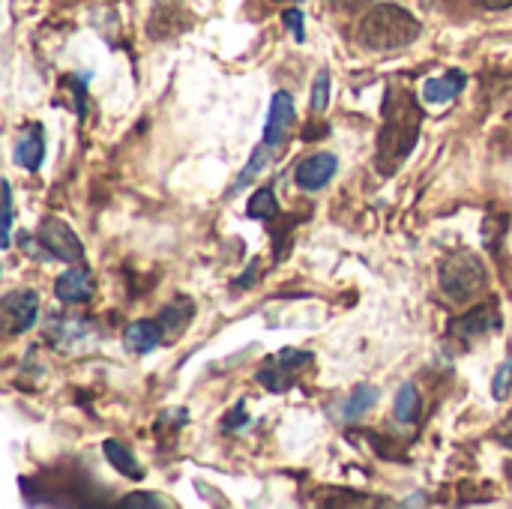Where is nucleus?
<instances>
[{"mask_svg":"<svg viewBox=\"0 0 512 509\" xmlns=\"http://www.w3.org/2000/svg\"><path fill=\"white\" fill-rule=\"evenodd\" d=\"M381 111H384V123H381V135H378L375 165L384 177H390L405 165V159L417 147L420 126H423V108L411 90L390 87Z\"/></svg>","mask_w":512,"mask_h":509,"instance_id":"nucleus-1","label":"nucleus"},{"mask_svg":"<svg viewBox=\"0 0 512 509\" xmlns=\"http://www.w3.org/2000/svg\"><path fill=\"white\" fill-rule=\"evenodd\" d=\"M420 30V21L408 9L396 3H378L363 15L357 39L369 51H399L411 45L420 36Z\"/></svg>","mask_w":512,"mask_h":509,"instance_id":"nucleus-2","label":"nucleus"},{"mask_svg":"<svg viewBox=\"0 0 512 509\" xmlns=\"http://www.w3.org/2000/svg\"><path fill=\"white\" fill-rule=\"evenodd\" d=\"M438 282L450 303H471L486 288V267L474 252H450L441 261Z\"/></svg>","mask_w":512,"mask_h":509,"instance_id":"nucleus-3","label":"nucleus"},{"mask_svg":"<svg viewBox=\"0 0 512 509\" xmlns=\"http://www.w3.org/2000/svg\"><path fill=\"white\" fill-rule=\"evenodd\" d=\"M312 363L309 351H297V348H285L273 357H267V363L258 369V381L270 390V393H285L294 384V375Z\"/></svg>","mask_w":512,"mask_h":509,"instance_id":"nucleus-4","label":"nucleus"},{"mask_svg":"<svg viewBox=\"0 0 512 509\" xmlns=\"http://www.w3.org/2000/svg\"><path fill=\"white\" fill-rule=\"evenodd\" d=\"M36 234H39V243H42L54 258L66 261L69 267H72V264H84V246H81V240L75 237V231H72L63 219H57V216L42 219V225H39Z\"/></svg>","mask_w":512,"mask_h":509,"instance_id":"nucleus-5","label":"nucleus"},{"mask_svg":"<svg viewBox=\"0 0 512 509\" xmlns=\"http://www.w3.org/2000/svg\"><path fill=\"white\" fill-rule=\"evenodd\" d=\"M39 315V297L27 288H18L3 297V327L9 336L27 333L36 324Z\"/></svg>","mask_w":512,"mask_h":509,"instance_id":"nucleus-6","label":"nucleus"},{"mask_svg":"<svg viewBox=\"0 0 512 509\" xmlns=\"http://www.w3.org/2000/svg\"><path fill=\"white\" fill-rule=\"evenodd\" d=\"M291 123H294V99L285 90H279L273 96V102H270V114H267V123H264V144L270 150L282 147L285 138H288Z\"/></svg>","mask_w":512,"mask_h":509,"instance_id":"nucleus-7","label":"nucleus"},{"mask_svg":"<svg viewBox=\"0 0 512 509\" xmlns=\"http://www.w3.org/2000/svg\"><path fill=\"white\" fill-rule=\"evenodd\" d=\"M336 168H339V159H336L333 153H318V156H309V159H303V162L297 165L294 180H297L300 189L318 192V189H324V186L333 180Z\"/></svg>","mask_w":512,"mask_h":509,"instance_id":"nucleus-8","label":"nucleus"},{"mask_svg":"<svg viewBox=\"0 0 512 509\" xmlns=\"http://www.w3.org/2000/svg\"><path fill=\"white\" fill-rule=\"evenodd\" d=\"M54 294L63 303H87L93 297V279L81 264H72L54 285Z\"/></svg>","mask_w":512,"mask_h":509,"instance_id":"nucleus-9","label":"nucleus"},{"mask_svg":"<svg viewBox=\"0 0 512 509\" xmlns=\"http://www.w3.org/2000/svg\"><path fill=\"white\" fill-rule=\"evenodd\" d=\"M465 84H468V75L450 69L441 78H429L423 84V102L426 105H447V102H453L465 90Z\"/></svg>","mask_w":512,"mask_h":509,"instance_id":"nucleus-10","label":"nucleus"},{"mask_svg":"<svg viewBox=\"0 0 512 509\" xmlns=\"http://www.w3.org/2000/svg\"><path fill=\"white\" fill-rule=\"evenodd\" d=\"M165 342V333L159 327V321H135L132 327H126L123 333V345L132 354H150Z\"/></svg>","mask_w":512,"mask_h":509,"instance_id":"nucleus-11","label":"nucleus"},{"mask_svg":"<svg viewBox=\"0 0 512 509\" xmlns=\"http://www.w3.org/2000/svg\"><path fill=\"white\" fill-rule=\"evenodd\" d=\"M501 327V318H498V309L495 306H483V309H474L468 312L465 318L453 321V333L462 336V339H477L483 333H492Z\"/></svg>","mask_w":512,"mask_h":509,"instance_id":"nucleus-12","label":"nucleus"},{"mask_svg":"<svg viewBox=\"0 0 512 509\" xmlns=\"http://www.w3.org/2000/svg\"><path fill=\"white\" fill-rule=\"evenodd\" d=\"M42 156H45V138H42V126H30L18 144H15V165L24 168V171H36L42 165Z\"/></svg>","mask_w":512,"mask_h":509,"instance_id":"nucleus-13","label":"nucleus"},{"mask_svg":"<svg viewBox=\"0 0 512 509\" xmlns=\"http://www.w3.org/2000/svg\"><path fill=\"white\" fill-rule=\"evenodd\" d=\"M192 315H195L192 300H183L180 297V300L168 303V309H162V315H159V327L165 333V342H177L183 336L186 324L192 321Z\"/></svg>","mask_w":512,"mask_h":509,"instance_id":"nucleus-14","label":"nucleus"},{"mask_svg":"<svg viewBox=\"0 0 512 509\" xmlns=\"http://www.w3.org/2000/svg\"><path fill=\"white\" fill-rule=\"evenodd\" d=\"M105 459H108L117 471H123L129 480H141V477H144V471H141V465L135 462V456L129 453V447H123V444H117V441H105Z\"/></svg>","mask_w":512,"mask_h":509,"instance_id":"nucleus-15","label":"nucleus"},{"mask_svg":"<svg viewBox=\"0 0 512 509\" xmlns=\"http://www.w3.org/2000/svg\"><path fill=\"white\" fill-rule=\"evenodd\" d=\"M246 213L252 216V219H264V222H270L276 213H279V201H276V192L270 189V186H264V189H258L252 198H249V204H246Z\"/></svg>","mask_w":512,"mask_h":509,"instance_id":"nucleus-16","label":"nucleus"},{"mask_svg":"<svg viewBox=\"0 0 512 509\" xmlns=\"http://www.w3.org/2000/svg\"><path fill=\"white\" fill-rule=\"evenodd\" d=\"M396 420L399 423H414L417 417H420V393H417V387L414 384H405L402 390H399V396H396Z\"/></svg>","mask_w":512,"mask_h":509,"instance_id":"nucleus-17","label":"nucleus"},{"mask_svg":"<svg viewBox=\"0 0 512 509\" xmlns=\"http://www.w3.org/2000/svg\"><path fill=\"white\" fill-rule=\"evenodd\" d=\"M375 402H378V390L375 387H369V384H363L351 399H348V405H345V420H360L363 414H369L372 408H375Z\"/></svg>","mask_w":512,"mask_h":509,"instance_id":"nucleus-18","label":"nucleus"},{"mask_svg":"<svg viewBox=\"0 0 512 509\" xmlns=\"http://www.w3.org/2000/svg\"><path fill=\"white\" fill-rule=\"evenodd\" d=\"M312 111L315 114H324L327 111V105H330V72L327 69H321L318 72V78H315V84H312Z\"/></svg>","mask_w":512,"mask_h":509,"instance_id":"nucleus-19","label":"nucleus"},{"mask_svg":"<svg viewBox=\"0 0 512 509\" xmlns=\"http://www.w3.org/2000/svg\"><path fill=\"white\" fill-rule=\"evenodd\" d=\"M492 393H495V399L498 402H504V399H510L512 393V360H507L501 369H498V375H495V384H492Z\"/></svg>","mask_w":512,"mask_h":509,"instance_id":"nucleus-20","label":"nucleus"},{"mask_svg":"<svg viewBox=\"0 0 512 509\" xmlns=\"http://www.w3.org/2000/svg\"><path fill=\"white\" fill-rule=\"evenodd\" d=\"M120 507H126V509H165L168 504H165L162 498L150 495V492H138V495H129V498H123V501H120Z\"/></svg>","mask_w":512,"mask_h":509,"instance_id":"nucleus-21","label":"nucleus"},{"mask_svg":"<svg viewBox=\"0 0 512 509\" xmlns=\"http://www.w3.org/2000/svg\"><path fill=\"white\" fill-rule=\"evenodd\" d=\"M12 243V186L3 180V249Z\"/></svg>","mask_w":512,"mask_h":509,"instance_id":"nucleus-22","label":"nucleus"},{"mask_svg":"<svg viewBox=\"0 0 512 509\" xmlns=\"http://www.w3.org/2000/svg\"><path fill=\"white\" fill-rule=\"evenodd\" d=\"M282 21H285V27L294 33V39H297V42H303V39H306V30H303V12H300V9H285Z\"/></svg>","mask_w":512,"mask_h":509,"instance_id":"nucleus-23","label":"nucleus"},{"mask_svg":"<svg viewBox=\"0 0 512 509\" xmlns=\"http://www.w3.org/2000/svg\"><path fill=\"white\" fill-rule=\"evenodd\" d=\"M372 0H333V6L339 9V12H360V9H366Z\"/></svg>","mask_w":512,"mask_h":509,"instance_id":"nucleus-24","label":"nucleus"},{"mask_svg":"<svg viewBox=\"0 0 512 509\" xmlns=\"http://www.w3.org/2000/svg\"><path fill=\"white\" fill-rule=\"evenodd\" d=\"M483 9H510L512 0H477Z\"/></svg>","mask_w":512,"mask_h":509,"instance_id":"nucleus-25","label":"nucleus"},{"mask_svg":"<svg viewBox=\"0 0 512 509\" xmlns=\"http://www.w3.org/2000/svg\"><path fill=\"white\" fill-rule=\"evenodd\" d=\"M501 441H504V444H510V447H512V411H510V417L504 420V429H501Z\"/></svg>","mask_w":512,"mask_h":509,"instance_id":"nucleus-26","label":"nucleus"},{"mask_svg":"<svg viewBox=\"0 0 512 509\" xmlns=\"http://www.w3.org/2000/svg\"><path fill=\"white\" fill-rule=\"evenodd\" d=\"M288 3H303V0H288Z\"/></svg>","mask_w":512,"mask_h":509,"instance_id":"nucleus-27","label":"nucleus"}]
</instances>
